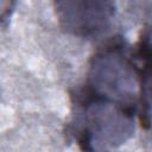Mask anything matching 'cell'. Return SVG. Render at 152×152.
I'll return each instance as SVG.
<instances>
[{"instance_id": "obj_1", "label": "cell", "mask_w": 152, "mask_h": 152, "mask_svg": "<svg viewBox=\"0 0 152 152\" xmlns=\"http://www.w3.org/2000/svg\"><path fill=\"white\" fill-rule=\"evenodd\" d=\"M88 86L97 99L127 106L140 95H146L144 86L148 83L145 84L139 77L134 63L121 48L109 46L93 57L88 70Z\"/></svg>"}, {"instance_id": "obj_2", "label": "cell", "mask_w": 152, "mask_h": 152, "mask_svg": "<svg viewBox=\"0 0 152 152\" xmlns=\"http://www.w3.org/2000/svg\"><path fill=\"white\" fill-rule=\"evenodd\" d=\"M80 140L84 148L106 151L125 144L134 132L132 114L122 104L97 99L80 116Z\"/></svg>"}, {"instance_id": "obj_3", "label": "cell", "mask_w": 152, "mask_h": 152, "mask_svg": "<svg viewBox=\"0 0 152 152\" xmlns=\"http://www.w3.org/2000/svg\"><path fill=\"white\" fill-rule=\"evenodd\" d=\"M59 24L78 37H93L103 32L115 14V0H55Z\"/></svg>"}, {"instance_id": "obj_4", "label": "cell", "mask_w": 152, "mask_h": 152, "mask_svg": "<svg viewBox=\"0 0 152 152\" xmlns=\"http://www.w3.org/2000/svg\"><path fill=\"white\" fill-rule=\"evenodd\" d=\"M14 0H0V20L4 19L12 8Z\"/></svg>"}]
</instances>
